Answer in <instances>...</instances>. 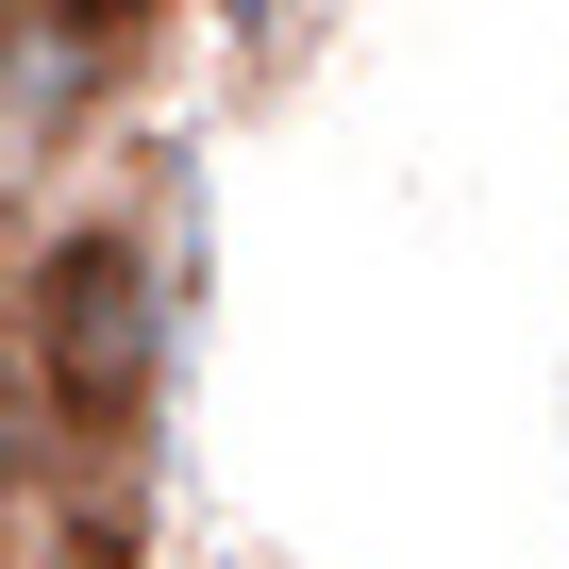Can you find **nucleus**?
I'll list each match as a JSON object with an SVG mask.
<instances>
[{
	"label": "nucleus",
	"mask_w": 569,
	"mask_h": 569,
	"mask_svg": "<svg viewBox=\"0 0 569 569\" xmlns=\"http://www.w3.org/2000/svg\"><path fill=\"white\" fill-rule=\"evenodd\" d=\"M68 18H134V0H68Z\"/></svg>",
	"instance_id": "obj_2"
},
{
	"label": "nucleus",
	"mask_w": 569,
	"mask_h": 569,
	"mask_svg": "<svg viewBox=\"0 0 569 569\" xmlns=\"http://www.w3.org/2000/svg\"><path fill=\"white\" fill-rule=\"evenodd\" d=\"M18 336H34V386H51L84 436H118V419L151 402V251H134V234H51Z\"/></svg>",
	"instance_id": "obj_1"
}]
</instances>
